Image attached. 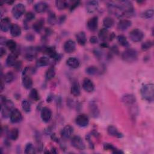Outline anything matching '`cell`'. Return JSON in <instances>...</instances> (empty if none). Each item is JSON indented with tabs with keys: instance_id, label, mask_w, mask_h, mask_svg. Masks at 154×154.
Instances as JSON below:
<instances>
[{
	"instance_id": "cell-18",
	"label": "cell",
	"mask_w": 154,
	"mask_h": 154,
	"mask_svg": "<svg viewBox=\"0 0 154 154\" xmlns=\"http://www.w3.org/2000/svg\"><path fill=\"white\" fill-rule=\"evenodd\" d=\"M82 88L85 91L88 93L92 92L94 89L93 82L88 78H85L82 81Z\"/></svg>"
},
{
	"instance_id": "cell-37",
	"label": "cell",
	"mask_w": 154,
	"mask_h": 154,
	"mask_svg": "<svg viewBox=\"0 0 154 154\" xmlns=\"http://www.w3.org/2000/svg\"><path fill=\"white\" fill-rule=\"evenodd\" d=\"M48 22L50 25H54L57 22L55 14L52 11H49L48 15Z\"/></svg>"
},
{
	"instance_id": "cell-21",
	"label": "cell",
	"mask_w": 154,
	"mask_h": 154,
	"mask_svg": "<svg viewBox=\"0 0 154 154\" xmlns=\"http://www.w3.org/2000/svg\"><path fill=\"white\" fill-rule=\"evenodd\" d=\"M99 7V3L97 1H90L86 4V9L88 13H92L97 10Z\"/></svg>"
},
{
	"instance_id": "cell-30",
	"label": "cell",
	"mask_w": 154,
	"mask_h": 154,
	"mask_svg": "<svg viewBox=\"0 0 154 154\" xmlns=\"http://www.w3.org/2000/svg\"><path fill=\"white\" fill-rule=\"evenodd\" d=\"M50 63V60L47 57H40L37 62H36V66L37 67H43V66H46L49 65Z\"/></svg>"
},
{
	"instance_id": "cell-38",
	"label": "cell",
	"mask_w": 154,
	"mask_h": 154,
	"mask_svg": "<svg viewBox=\"0 0 154 154\" xmlns=\"http://www.w3.org/2000/svg\"><path fill=\"white\" fill-rule=\"evenodd\" d=\"M117 40H118V42L120 43V45H122V46L128 47L129 45V42H128L127 38L123 35H118Z\"/></svg>"
},
{
	"instance_id": "cell-13",
	"label": "cell",
	"mask_w": 154,
	"mask_h": 154,
	"mask_svg": "<svg viewBox=\"0 0 154 154\" xmlns=\"http://www.w3.org/2000/svg\"><path fill=\"white\" fill-rule=\"evenodd\" d=\"M89 110L90 114L94 118H97L99 116V109L96 102L94 100H91L89 103Z\"/></svg>"
},
{
	"instance_id": "cell-31",
	"label": "cell",
	"mask_w": 154,
	"mask_h": 154,
	"mask_svg": "<svg viewBox=\"0 0 154 154\" xmlns=\"http://www.w3.org/2000/svg\"><path fill=\"white\" fill-rule=\"evenodd\" d=\"M109 34H109V31H108V29L106 28H102L99 31V37L102 41L105 42L108 38H109Z\"/></svg>"
},
{
	"instance_id": "cell-1",
	"label": "cell",
	"mask_w": 154,
	"mask_h": 154,
	"mask_svg": "<svg viewBox=\"0 0 154 154\" xmlns=\"http://www.w3.org/2000/svg\"><path fill=\"white\" fill-rule=\"evenodd\" d=\"M1 114L3 118L7 119L10 116L13 109L14 108V105L11 100L7 99L2 96L1 97Z\"/></svg>"
},
{
	"instance_id": "cell-58",
	"label": "cell",
	"mask_w": 154,
	"mask_h": 154,
	"mask_svg": "<svg viewBox=\"0 0 154 154\" xmlns=\"http://www.w3.org/2000/svg\"><path fill=\"white\" fill-rule=\"evenodd\" d=\"M6 3H8V4H13V2H14V1H7V2H5Z\"/></svg>"
},
{
	"instance_id": "cell-45",
	"label": "cell",
	"mask_w": 154,
	"mask_h": 154,
	"mask_svg": "<svg viewBox=\"0 0 154 154\" xmlns=\"http://www.w3.org/2000/svg\"><path fill=\"white\" fill-rule=\"evenodd\" d=\"M153 16V10L152 8L148 9L141 14V17L144 19H150Z\"/></svg>"
},
{
	"instance_id": "cell-12",
	"label": "cell",
	"mask_w": 154,
	"mask_h": 154,
	"mask_svg": "<svg viewBox=\"0 0 154 154\" xmlns=\"http://www.w3.org/2000/svg\"><path fill=\"white\" fill-rule=\"evenodd\" d=\"M87 26L88 29L91 31H95L97 29L98 26V17L97 16H93L90 18L87 23Z\"/></svg>"
},
{
	"instance_id": "cell-17",
	"label": "cell",
	"mask_w": 154,
	"mask_h": 154,
	"mask_svg": "<svg viewBox=\"0 0 154 154\" xmlns=\"http://www.w3.org/2000/svg\"><path fill=\"white\" fill-rule=\"evenodd\" d=\"M44 52L49 58H53L56 60H57L60 58L59 55L56 52L55 49L52 46L45 48L44 49Z\"/></svg>"
},
{
	"instance_id": "cell-47",
	"label": "cell",
	"mask_w": 154,
	"mask_h": 154,
	"mask_svg": "<svg viewBox=\"0 0 154 154\" xmlns=\"http://www.w3.org/2000/svg\"><path fill=\"white\" fill-rule=\"evenodd\" d=\"M35 18V14L32 11H29L27 12L25 14V22H28L29 21H31Z\"/></svg>"
},
{
	"instance_id": "cell-53",
	"label": "cell",
	"mask_w": 154,
	"mask_h": 154,
	"mask_svg": "<svg viewBox=\"0 0 154 154\" xmlns=\"http://www.w3.org/2000/svg\"><path fill=\"white\" fill-rule=\"evenodd\" d=\"M111 51H112V52L115 54H118V53H119V49L116 46H113L111 48Z\"/></svg>"
},
{
	"instance_id": "cell-52",
	"label": "cell",
	"mask_w": 154,
	"mask_h": 154,
	"mask_svg": "<svg viewBox=\"0 0 154 154\" xmlns=\"http://www.w3.org/2000/svg\"><path fill=\"white\" fill-rule=\"evenodd\" d=\"M66 19V16H61L58 19H57V22L59 23H62L64 22V21Z\"/></svg>"
},
{
	"instance_id": "cell-22",
	"label": "cell",
	"mask_w": 154,
	"mask_h": 154,
	"mask_svg": "<svg viewBox=\"0 0 154 154\" xmlns=\"http://www.w3.org/2000/svg\"><path fill=\"white\" fill-rule=\"evenodd\" d=\"M34 10L38 13H43L48 9V4L43 1H40L37 2L34 6Z\"/></svg>"
},
{
	"instance_id": "cell-40",
	"label": "cell",
	"mask_w": 154,
	"mask_h": 154,
	"mask_svg": "<svg viewBox=\"0 0 154 154\" xmlns=\"http://www.w3.org/2000/svg\"><path fill=\"white\" fill-rule=\"evenodd\" d=\"M14 79V75L11 72H8L4 76V81L6 83H10Z\"/></svg>"
},
{
	"instance_id": "cell-36",
	"label": "cell",
	"mask_w": 154,
	"mask_h": 154,
	"mask_svg": "<svg viewBox=\"0 0 154 154\" xmlns=\"http://www.w3.org/2000/svg\"><path fill=\"white\" fill-rule=\"evenodd\" d=\"M5 45L11 52H14V51H16L17 44H16V43L14 40H8L6 42Z\"/></svg>"
},
{
	"instance_id": "cell-48",
	"label": "cell",
	"mask_w": 154,
	"mask_h": 154,
	"mask_svg": "<svg viewBox=\"0 0 154 154\" xmlns=\"http://www.w3.org/2000/svg\"><path fill=\"white\" fill-rule=\"evenodd\" d=\"M25 38H26V40H28L29 42H32V41L34 40L35 36L32 34H31V33H28V34H27L26 35Z\"/></svg>"
},
{
	"instance_id": "cell-23",
	"label": "cell",
	"mask_w": 154,
	"mask_h": 154,
	"mask_svg": "<svg viewBox=\"0 0 154 154\" xmlns=\"http://www.w3.org/2000/svg\"><path fill=\"white\" fill-rule=\"evenodd\" d=\"M107 132L108 133V134L111 136H113L117 138H122L123 137V134L122 133H120L118 129L114 126L112 125H110L107 128Z\"/></svg>"
},
{
	"instance_id": "cell-49",
	"label": "cell",
	"mask_w": 154,
	"mask_h": 154,
	"mask_svg": "<svg viewBox=\"0 0 154 154\" xmlns=\"http://www.w3.org/2000/svg\"><path fill=\"white\" fill-rule=\"evenodd\" d=\"M94 55H96V57L98 58V59H101V58H102V52L100 51V50H99V49H95L94 51Z\"/></svg>"
},
{
	"instance_id": "cell-54",
	"label": "cell",
	"mask_w": 154,
	"mask_h": 154,
	"mask_svg": "<svg viewBox=\"0 0 154 154\" xmlns=\"http://www.w3.org/2000/svg\"><path fill=\"white\" fill-rule=\"evenodd\" d=\"M7 41V39H6L5 37H1V38H0V43H1V45H5Z\"/></svg>"
},
{
	"instance_id": "cell-41",
	"label": "cell",
	"mask_w": 154,
	"mask_h": 154,
	"mask_svg": "<svg viewBox=\"0 0 154 154\" xmlns=\"http://www.w3.org/2000/svg\"><path fill=\"white\" fill-rule=\"evenodd\" d=\"M29 96L32 100H33L34 101H37L40 99L39 94L38 93V91L35 88H32L30 91V93L29 94Z\"/></svg>"
},
{
	"instance_id": "cell-11",
	"label": "cell",
	"mask_w": 154,
	"mask_h": 154,
	"mask_svg": "<svg viewBox=\"0 0 154 154\" xmlns=\"http://www.w3.org/2000/svg\"><path fill=\"white\" fill-rule=\"evenodd\" d=\"M19 53L17 51L11 52L9 54L6 60V64L8 66H14L15 64L16 63L17 58L19 55Z\"/></svg>"
},
{
	"instance_id": "cell-46",
	"label": "cell",
	"mask_w": 154,
	"mask_h": 154,
	"mask_svg": "<svg viewBox=\"0 0 154 154\" xmlns=\"http://www.w3.org/2000/svg\"><path fill=\"white\" fill-rule=\"evenodd\" d=\"M153 46V42L150 40H147L141 45V49L144 51H146L147 50H149L151 48V47Z\"/></svg>"
},
{
	"instance_id": "cell-25",
	"label": "cell",
	"mask_w": 154,
	"mask_h": 154,
	"mask_svg": "<svg viewBox=\"0 0 154 154\" xmlns=\"http://www.w3.org/2000/svg\"><path fill=\"white\" fill-rule=\"evenodd\" d=\"M122 100L126 105H132L136 102V98L133 94H127L122 97Z\"/></svg>"
},
{
	"instance_id": "cell-57",
	"label": "cell",
	"mask_w": 154,
	"mask_h": 154,
	"mask_svg": "<svg viewBox=\"0 0 154 154\" xmlns=\"http://www.w3.org/2000/svg\"><path fill=\"white\" fill-rule=\"evenodd\" d=\"M100 46H101V47H103V48H107V47L108 46V44H107L106 43L103 42V43H102L100 45Z\"/></svg>"
},
{
	"instance_id": "cell-34",
	"label": "cell",
	"mask_w": 154,
	"mask_h": 154,
	"mask_svg": "<svg viewBox=\"0 0 154 154\" xmlns=\"http://www.w3.org/2000/svg\"><path fill=\"white\" fill-rule=\"evenodd\" d=\"M103 24L105 28H109L112 27L114 25V19L112 17L107 16V17H105L103 19Z\"/></svg>"
},
{
	"instance_id": "cell-55",
	"label": "cell",
	"mask_w": 154,
	"mask_h": 154,
	"mask_svg": "<svg viewBox=\"0 0 154 154\" xmlns=\"http://www.w3.org/2000/svg\"><path fill=\"white\" fill-rule=\"evenodd\" d=\"M5 54H6V50L4 48H1V49H0V56H1V57H2Z\"/></svg>"
},
{
	"instance_id": "cell-28",
	"label": "cell",
	"mask_w": 154,
	"mask_h": 154,
	"mask_svg": "<svg viewBox=\"0 0 154 154\" xmlns=\"http://www.w3.org/2000/svg\"><path fill=\"white\" fill-rule=\"evenodd\" d=\"M10 34L13 37H17L21 34V28L19 25L16 23L12 24L10 28Z\"/></svg>"
},
{
	"instance_id": "cell-14",
	"label": "cell",
	"mask_w": 154,
	"mask_h": 154,
	"mask_svg": "<svg viewBox=\"0 0 154 154\" xmlns=\"http://www.w3.org/2000/svg\"><path fill=\"white\" fill-rule=\"evenodd\" d=\"M64 50L67 54H71L75 51L76 43L74 41L72 40H69L66 41L64 44Z\"/></svg>"
},
{
	"instance_id": "cell-24",
	"label": "cell",
	"mask_w": 154,
	"mask_h": 154,
	"mask_svg": "<svg viewBox=\"0 0 154 154\" xmlns=\"http://www.w3.org/2000/svg\"><path fill=\"white\" fill-rule=\"evenodd\" d=\"M70 93L74 96H79L81 94V89L79 83L77 81H75L72 83L70 88Z\"/></svg>"
},
{
	"instance_id": "cell-43",
	"label": "cell",
	"mask_w": 154,
	"mask_h": 154,
	"mask_svg": "<svg viewBox=\"0 0 154 154\" xmlns=\"http://www.w3.org/2000/svg\"><path fill=\"white\" fill-rule=\"evenodd\" d=\"M85 72L87 74H88L90 75H94L98 73L99 69L97 67L91 66H89V67H87L85 69Z\"/></svg>"
},
{
	"instance_id": "cell-44",
	"label": "cell",
	"mask_w": 154,
	"mask_h": 154,
	"mask_svg": "<svg viewBox=\"0 0 154 154\" xmlns=\"http://www.w3.org/2000/svg\"><path fill=\"white\" fill-rule=\"evenodd\" d=\"M22 108L25 112H30L31 109L30 102L27 100H23L22 102Z\"/></svg>"
},
{
	"instance_id": "cell-10",
	"label": "cell",
	"mask_w": 154,
	"mask_h": 154,
	"mask_svg": "<svg viewBox=\"0 0 154 154\" xmlns=\"http://www.w3.org/2000/svg\"><path fill=\"white\" fill-rule=\"evenodd\" d=\"M41 118L42 120L45 122L48 123V122L50 121L51 117H52V111L50 108L48 107H43L42 108L41 110V113H40Z\"/></svg>"
},
{
	"instance_id": "cell-32",
	"label": "cell",
	"mask_w": 154,
	"mask_h": 154,
	"mask_svg": "<svg viewBox=\"0 0 154 154\" xmlns=\"http://www.w3.org/2000/svg\"><path fill=\"white\" fill-rule=\"evenodd\" d=\"M8 138L11 140H16L19 137V131L17 128H13L8 132Z\"/></svg>"
},
{
	"instance_id": "cell-9",
	"label": "cell",
	"mask_w": 154,
	"mask_h": 154,
	"mask_svg": "<svg viewBox=\"0 0 154 154\" xmlns=\"http://www.w3.org/2000/svg\"><path fill=\"white\" fill-rule=\"evenodd\" d=\"M10 122L11 123H17L22 121V116L21 112L17 109L14 108L10 114Z\"/></svg>"
},
{
	"instance_id": "cell-27",
	"label": "cell",
	"mask_w": 154,
	"mask_h": 154,
	"mask_svg": "<svg viewBox=\"0 0 154 154\" xmlns=\"http://www.w3.org/2000/svg\"><path fill=\"white\" fill-rule=\"evenodd\" d=\"M44 23H45V20L43 19H40L39 20H37L32 24V29L36 32H40L43 29Z\"/></svg>"
},
{
	"instance_id": "cell-16",
	"label": "cell",
	"mask_w": 154,
	"mask_h": 154,
	"mask_svg": "<svg viewBox=\"0 0 154 154\" xmlns=\"http://www.w3.org/2000/svg\"><path fill=\"white\" fill-rule=\"evenodd\" d=\"M1 30L3 32H7L10 29L12 24L11 23L10 19L6 17L1 20Z\"/></svg>"
},
{
	"instance_id": "cell-20",
	"label": "cell",
	"mask_w": 154,
	"mask_h": 154,
	"mask_svg": "<svg viewBox=\"0 0 154 154\" xmlns=\"http://www.w3.org/2000/svg\"><path fill=\"white\" fill-rule=\"evenodd\" d=\"M22 84L26 89H30L32 87V79L27 74H22Z\"/></svg>"
},
{
	"instance_id": "cell-5",
	"label": "cell",
	"mask_w": 154,
	"mask_h": 154,
	"mask_svg": "<svg viewBox=\"0 0 154 154\" xmlns=\"http://www.w3.org/2000/svg\"><path fill=\"white\" fill-rule=\"evenodd\" d=\"M144 37L143 32L140 29L135 28L129 32V38L134 42H139Z\"/></svg>"
},
{
	"instance_id": "cell-19",
	"label": "cell",
	"mask_w": 154,
	"mask_h": 154,
	"mask_svg": "<svg viewBox=\"0 0 154 154\" xmlns=\"http://www.w3.org/2000/svg\"><path fill=\"white\" fill-rule=\"evenodd\" d=\"M132 25V22L129 20L127 19H122L120 20L118 23H117V29L119 31H125L129 27H130Z\"/></svg>"
},
{
	"instance_id": "cell-7",
	"label": "cell",
	"mask_w": 154,
	"mask_h": 154,
	"mask_svg": "<svg viewBox=\"0 0 154 154\" xmlns=\"http://www.w3.org/2000/svg\"><path fill=\"white\" fill-rule=\"evenodd\" d=\"M38 51V49L35 47H33V46L28 47L25 50V59L28 61L33 60L36 57Z\"/></svg>"
},
{
	"instance_id": "cell-42",
	"label": "cell",
	"mask_w": 154,
	"mask_h": 154,
	"mask_svg": "<svg viewBox=\"0 0 154 154\" xmlns=\"http://www.w3.org/2000/svg\"><path fill=\"white\" fill-rule=\"evenodd\" d=\"M35 149L33 144L31 143H28L26 144L25 148V153L26 154H33L35 153Z\"/></svg>"
},
{
	"instance_id": "cell-56",
	"label": "cell",
	"mask_w": 154,
	"mask_h": 154,
	"mask_svg": "<svg viewBox=\"0 0 154 154\" xmlns=\"http://www.w3.org/2000/svg\"><path fill=\"white\" fill-rule=\"evenodd\" d=\"M52 99H53V97H52L51 94H49V96H48L47 99H46V100H47L48 102H51L52 101Z\"/></svg>"
},
{
	"instance_id": "cell-50",
	"label": "cell",
	"mask_w": 154,
	"mask_h": 154,
	"mask_svg": "<svg viewBox=\"0 0 154 154\" xmlns=\"http://www.w3.org/2000/svg\"><path fill=\"white\" fill-rule=\"evenodd\" d=\"M79 2L77 1V2H75L72 4L70 5V10L73 11L75 8H76L79 5Z\"/></svg>"
},
{
	"instance_id": "cell-51",
	"label": "cell",
	"mask_w": 154,
	"mask_h": 154,
	"mask_svg": "<svg viewBox=\"0 0 154 154\" xmlns=\"http://www.w3.org/2000/svg\"><path fill=\"white\" fill-rule=\"evenodd\" d=\"M90 42L92 44H96V43H98V38H97L96 36H91L90 38Z\"/></svg>"
},
{
	"instance_id": "cell-15",
	"label": "cell",
	"mask_w": 154,
	"mask_h": 154,
	"mask_svg": "<svg viewBox=\"0 0 154 154\" xmlns=\"http://www.w3.org/2000/svg\"><path fill=\"white\" fill-rule=\"evenodd\" d=\"M73 128L70 125H66L63 128L61 132V135L63 139L67 140L70 138V137L73 134Z\"/></svg>"
},
{
	"instance_id": "cell-2",
	"label": "cell",
	"mask_w": 154,
	"mask_h": 154,
	"mask_svg": "<svg viewBox=\"0 0 154 154\" xmlns=\"http://www.w3.org/2000/svg\"><path fill=\"white\" fill-rule=\"evenodd\" d=\"M142 97L147 101L153 102L154 100V85L149 83L143 85L140 90Z\"/></svg>"
},
{
	"instance_id": "cell-35",
	"label": "cell",
	"mask_w": 154,
	"mask_h": 154,
	"mask_svg": "<svg viewBox=\"0 0 154 154\" xmlns=\"http://www.w3.org/2000/svg\"><path fill=\"white\" fill-rule=\"evenodd\" d=\"M103 148H104L105 150L112 151V153H123L122 151L119 150V149H117V148H116L112 144H109V143H105V144H103Z\"/></svg>"
},
{
	"instance_id": "cell-8",
	"label": "cell",
	"mask_w": 154,
	"mask_h": 154,
	"mask_svg": "<svg viewBox=\"0 0 154 154\" xmlns=\"http://www.w3.org/2000/svg\"><path fill=\"white\" fill-rule=\"evenodd\" d=\"M76 124L81 128L86 127L89 123V119L87 116L85 114L78 115L75 119Z\"/></svg>"
},
{
	"instance_id": "cell-29",
	"label": "cell",
	"mask_w": 154,
	"mask_h": 154,
	"mask_svg": "<svg viewBox=\"0 0 154 154\" xmlns=\"http://www.w3.org/2000/svg\"><path fill=\"white\" fill-rule=\"evenodd\" d=\"M66 64L70 67H72L73 69H76L79 67V61L75 57H69L66 60Z\"/></svg>"
},
{
	"instance_id": "cell-4",
	"label": "cell",
	"mask_w": 154,
	"mask_h": 154,
	"mask_svg": "<svg viewBox=\"0 0 154 154\" xmlns=\"http://www.w3.org/2000/svg\"><path fill=\"white\" fill-rule=\"evenodd\" d=\"M25 11V6L22 3H18L14 5L12 8L11 13L13 17L17 19H19Z\"/></svg>"
},
{
	"instance_id": "cell-6",
	"label": "cell",
	"mask_w": 154,
	"mask_h": 154,
	"mask_svg": "<svg viewBox=\"0 0 154 154\" xmlns=\"http://www.w3.org/2000/svg\"><path fill=\"white\" fill-rule=\"evenodd\" d=\"M71 144L75 148L78 150H84L85 145L82 139L78 135L73 136L71 139Z\"/></svg>"
},
{
	"instance_id": "cell-3",
	"label": "cell",
	"mask_w": 154,
	"mask_h": 154,
	"mask_svg": "<svg viewBox=\"0 0 154 154\" xmlns=\"http://www.w3.org/2000/svg\"><path fill=\"white\" fill-rule=\"evenodd\" d=\"M122 58L126 62L133 63L138 58V52L134 49H127L122 52Z\"/></svg>"
},
{
	"instance_id": "cell-33",
	"label": "cell",
	"mask_w": 154,
	"mask_h": 154,
	"mask_svg": "<svg viewBox=\"0 0 154 154\" xmlns=\"http://www.w3.org/2000/svg\"><path fill=\"white\" fill-rule=\"evenodd\" d=\"M55 75V70L54 67H51L46 72V74H45L46 79L48 81L51 80L54 78Z\"/></svg>"
},
{
	"instance_id": "cell-26",
	"label": "cell",
	"mask_w": 154,
	"mask_h": 154,
	"mask_svg": "<svg viewBox=\"0 0 154 154\" xmlns=\"http://www.w3.org/2000/svg\"><path fill=\"white\" fill-rule=\"evenodd\" d=\"M76 39L79 45L84 46L87 42V37L84 32L81 31L76 34Z\"/></svg>"
},
{
	"instance_id": "cell-39",
	"label": "cell",
	"mask_w": 154,
	"mask_h": 154,
	"mask_svg": "<svg viewBox=\"0 0 154 154\" xmlns=\"http://www.w3.org/2000/svg\"><path fill=\"white\" fill-rule=\"evenodd\" d=\"M69 2L66 1H56L55 5L59 10H63L69 6Z\"/></svg>"
}]
</instances>
